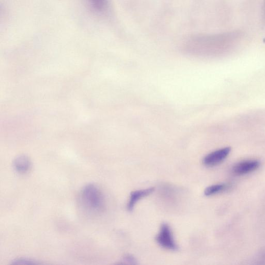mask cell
<instances>
[{
    "label": "cell",
    "instance_id": "7",
    "mask_svg": "<svg viewBox=\"0 0 265 265\" xmlns=\"http://www.w3.org/2000/svg\"><path fill=\"white\" fill-rule=\"evenodd\" d=\"M231 186L227 184L214 185L207 188L204 192L206 196H209L225 191Z\"/></svg>",
    "mask_w": 265,
    "mask_h": 265
},
{
    "label": "cell",
    "instance_id": "10",
    "mask_svg": "<svg viewBox=\"0 0 265 265\" xmlns=\"http://www.w3.org/2000/svg\"><path fill=\"white\" fill-rule=\"evenodd\" d=\"M123 261L127 262L131 264H136V261L135 259L131 255H127L126 257H124Z\"/></svg>",
    "mask_w": 265,
    "mask_h": 265
},
{
    "label": "cell",
    "instance_id": "2",
    "mask_svg": "<svg viewBox=\"0 0 265 265\" xmlns=\"http://www.w3.org/2000/svg\"><path fill=\"white\" fill-rule=\"evenodd\" d=\"M156 240L157 244L167 249L172 251L178 249L170 227L167 224H163L159 233L156 236Z\"/></svg>",
    "mask_w": 265,
    "mask_h": 265
},
{
    "label": "cell",
    "instance_id": "5",
    "mask_svg": "<svg viewBox=\"0 0 265 265\" xmlns=\"http://www.w3.org/2000/svg\"><path fill=\"white\" fill-rule=\"evenodd\" d=\"M154 189L153 188H151L144 189L135 190V191L132 192L128 204V210L132 211L133 210L135 205L141 198L150 195L154 191Z\"/></svg>",
    "mask_w": 265,
    "mask_h": 265
},
{
    "label": "cell",
    "instance_id": "9",
    "mask_svg": "<svg viewBox=\"0 0 265 265\" xmlns=\"http://www.w3.org/2000/svg\"><path fill=\"white\" fill-rule=\"evenodd\" d=\"M13 264H19V265H28V264H38V263L36 261L31 260L27 259H19L14 261L12 263Z\"/></svg>",
    "mask_w": 265,
    "mask_h": 265
},
{
    "label": "cell",
    "instance_id": "1",
    "mask_svg": "<svg viewBox=\"0 0 265 265\" xmlns=\"http://www.w3.org/2000/svg\"><path fill=\"white\" fill-rule=\"evenodd\" d=\"M81 199L84 206L91 211L99 212L104 208L103 194L95 185L89 184L85 187L81 192Z\"/></svg>",
    "mask_w": 265,
    "mask_h": 265
},
{
    "label": "cell",
    "instance_id": "4",
    "mask_svg": "<svg viewBox=\"0 0 265 265\" xmlns=\"http://www.w3.org/2000/svg\"><path fill=\"white\" fill-rule=\"evenodd\" d=\"M261 167V162L258 160H246L236 164L232 171L237 176H243L251 173Z\"/></svg>",
    "mask_w": 265,
    "mask_h": 265
},
{
    "label": "cell",
    "instance_id": "6",
    "mask_svg": "<svg viewBox=\"0 0 265 265\" xmlns=\"http://www.w3.org/2000/svg\"><path fill=\"white\" fill-rule=\"evenodd\" d=\"M15 170L19 173L27 172L31 168V162L26 155H20L16 157L13 163Z\"/></svg>",
    "mask_w": 265,
    "mask_h": 265
},
{
    "label": "cell",
    "instance_id": "3",
    "mask_svg": "<svg viewBox=\"0 0 265 265\" xmlns=\"http://www.w3.org/2000/svg\"><path fill=\"white\" fill-rule=\"evenodd\" d=\"M230 151V148L227 147L213 151L204 157L203 163L207 167H215L225 161Z\"/></svg>",
    "mask_w": 265,
    "mask_h": 265
},
{
    "label": "cell",
    "instance_id": "8",
    "mask_svg": "<svg viewBox=\"0 0 265 265\" xmlns=\"http://www.w3.org/2000/svg\"><path fill=\"white\" fill-rule=\"evenodd\" d=\"M90 5L96 12L103 11L107 5V0H89Z\"/></svg>",
    "mask_w": 265,
    "mask_h": 265
}]
</instances>
